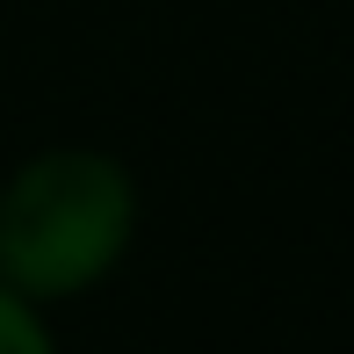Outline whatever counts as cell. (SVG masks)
Masks as SVG:
<instances>
[{
    "label": "cell",
    "instance_id": "1",
    "mask_svg": "<svg viewBox=\"0 0 354 354\" xmlns=\"http://www.w3.org/2000/svg\"><path fill=\"white\" fill-rule=\"evenodd\" d=\"M138 239V174L102 145H44L0 181V282L29 304L102 289Z\"/></svg>",
    "mask_w": 354,
    "mask_h": 354
},
{
    "label": "cell",
    "instance_id": "2",
    "mask_svg": "<svg viewBox=\"0 0 354 354\" xmlns=\"http://www.w3.org/2000/svg\"><path fill=\"white\" fill-rule=\"evenodd\" d=\"M0 354H58L51 326H44V304L15 297L8 282H0Z\"/></svg>",
    "mask_w": 354,
    "mask_h": 354
}]
</instances>
